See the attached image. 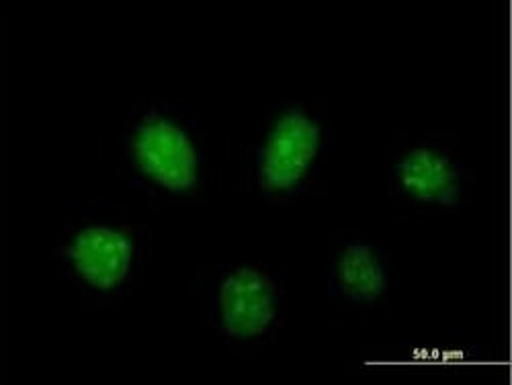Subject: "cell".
Masks as SVG:
<instances>
[{
	"label": "cell",
	"mask_w": 512,
	"mask_h": 385,
	"mask_svg": "<svg viewBox=\"0 0 512 385\" xmlns=\"http://www.w3.org/2000/svg\"><path fill=\"white\" fill-rule=\"evenodd\" d=\"M117 175L156 205H201L209 197L207 136L193 111L138 101L123 117Z\"/></svg>",
	"instance_id": "cell-1"
},
{
	"label": "cell",
	"mask_w": 512,
	"mask_h": 385,
	"mask_svg": "<svg viewBox=\"0 0 512 385\" xmlns=\"http://www.w3.org/2000/svg\"><path fill=\"white\" fill-rule=\"evenodd\" d=\"M205 322L238 351L261 349L285 328L289 293L265 265L222 261L199 269Z\"/></svg>",
	"instance_id": "cell-4"
},
{
	"label": "cell",
	"mask_w": 512,
	"mask_h": 385,
	"mask_svg": "<svg viewBox=\"0 0 512 385\" xmlns=\"http://www.w3.org/2000/svg\"><path fill=\"white\" fill-rule=\"evenodd\" d=\"M52 256L60 279L89 310L121 308L125 295L144 281L148 230L103 205H74Z\"/></svg>",
	"instance_id": "cell-2"
},
{
	"label": "cell",
	"mask_w": 512,
	"mask_h": 385,
	"mask_svg": "<svg viewBox=\"0 0 512 385\" xmlns=\"http://www.w3.org/2000/svg\"><path fill=\"white\" fill-rule=\"evenodd\" d=\"M390 197L414 213H457L474 195V173L453 146L404 132L386 150Z\"/></svg>",
	"instance_id": "cell-5"
},
{
	"label": "cell",
	"mask_w": 512,
	"mask_h": 385,
	"mask_svg": "<svg viewBox=\"0 0 512 385\" xmlns=\"http://www.w3.org/2000/svg\"><path fill=\"white\" fill-rule=\"evenodd\" d=\"M330 158L326 115L312 101H269L246 150V185L273 207L312 195Z\"/></svg>",
	"instance_id": "cell-3"
},
{
	"label": "cell",
	"mask_w": 512,
	"mask_h": 385,
	"mask_svg": "<svg viewBox=\"0 0 512 385\" xmlns=\"http://www.w3.org/2000/svg\"><path fill=\"white\" fill-rule=\"evenodd\" d=\"M392 261L367 238L328 232L326 287L334 302L349 312L373 314L392 291Z\"/></svg>",
	"instance_id": "cell-6"
}]
</instances>
